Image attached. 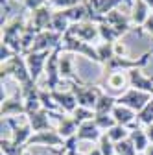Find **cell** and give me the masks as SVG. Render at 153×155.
<instances>
[{
  "mask_svg": "<svg viewBox=\"0 0 153 155\" xmlns=\"http://www.w3.org/2000/svg\"><path fill=\"white\" fill-rule=\"evenodd\" d=\"M9 76L18 83V87L33 81L31 76H30V70H28V65H26V57L22 54H17L9 61H4L0 65V78H2V81Z\"/></svg>",
  "mask_w": 153,
  "mask_h": 155,
  "instance_id": "6da1fadb",
  "label": "cell"
},
{
  "mask_svg": "<svg viewBox=\"0 0 153 155\" xmlns=\"http://www.w3.org/2000/svg\"><path fill=\"white\" fill-rule=\"evenodd\" d=\"M153 55V50L149 48L146 54H142L137 59H129L125 55H114L103 65V78L112 74V72H129V70H135V68H144L149 61V57Z\"/></svg>",
  "mask_w": 153,
  "mask_h": 155,
  "instance_id": "7a4b0ae2",
  "label": "cell"
},
{
  "mask_svg": "<svg viewBox=\"0 0 153 155\" xmlns=\"http://www.w3.org/2000/svg\"><path fill=\"white\" fill-rule=\"evenodd\" d=\"M26 17L24 15H17L13 17L8 24H2V43L8 45L9 48H13L17 54H22V46H21V35L26 28ZM24 55V54H22Z\"/></svg>",
  "mask_w": 153,
  "mask_h": 155,
  "instance_id": "3957f363",
  "label": "cell"
},
{
  "mask_svg": "<svg viewBox=\"0 0 153 155\" xmlns=\"http://www.w3.org/2000/svg\"><path fill=\"white\" fill-rule=\"evenodd\" d=\"M70 91L74 92L76 100H78V107H85V109H90V111H94V107L98 104V98L103 92L98 85L83 83V81H80V83L70 81Z\"/></svg>",
  "mask_w": 153,
  "mask_h": 155,
  "instance_id": "277c9868",
  "label": "cell"
},
{
  "mask_svg": "<svg viewBox=\"0 0 153 155\" xmlns=\"http://www.w3.org/2000/svg\"><path fill=\"white\" fill-rule=\"evenodd\" d=\"M63 52H70V54H80L83 57H87V59L94 61V63H100L102 65V59H100V55H98V50L94 48L90 43H85L81 41V39L78 37H74L70 31H67L63 35V45H61Z\"/></svg>",
  "mask_w": 153,
  "mask_h": 155,
  "instance_id": "5b68a950",
  "label": "cell"
},
{
  "mask_svg": "<svg viewBox=\"0 0 153 155\" xmlns=\"http://www.w3.org/2000/svg\"><path fill=\"white\" fill-rule=\"evenodd\" d=\"M151 96L153 94H149V92H142V91H137V89H127L124 94H120L116 98V104L125 105V107L133 109L135 113H138L146 107V104L151 100Z\"/></svg>",
  "mask_w": 153,
  "mask_h": 155,
  "instance_id": "8992f818",
  "label": "cell"
},
{
  "mask_svg": "<svg viewBox=\"0 0 153 155\" xmlns=\"http://www.w3.org/2000/svg\"><path fill=\"white\" fill-rule=\"evenodd\" d=\"M61 52L63 48H55L52 52V55L48 57V63H46V68H44V74H46V89L48 91H55L59 87V83L63 81L61 78V72H59V57H61Z\"/></svg>",
  "mask_w": 153,
  "mask_h": 155,
  "instance_id": "52a82bcc",
  "label": "cell"
},
{
  "mask_svg": "<svg viewBox=\"0 0 153 155\" xmlns=\"http://www.w3.org/2000/svg\"><path fill=\"white\" fill-rule=\"evenodd\" d=\"M30 146H44V148H63L65 146V139L61 137L57 129H48V131H39V133H33L31 139L28 140V148Z\"/></svg>",
  "mask_w": 153,
  "mask_h": 155,
  "instance_id": "ba28073f",
  "label": "cell"
},
{
  "mask_svg": "<svg viewBox=\"0 0 153 155\" xmlns=\"http://www.w3.org/2000/svg\"><path fill=\"white\" fill-rule=\"evenodd\" d=\"M63 45V33H57L54 30H44L39 31L35 37V43L30 52H44V50H55Z\"/></svg>",
  "mask_w": 153,
  "mask_h": 155,
  "instance_id": "9c48e42d",
  "label": "cell"
},
{
  "mask_svg": "<svg viewBox=\"0 0 153 155\" xmlns=\"http://www.w3.org/2000/svg\"><path fill=\"white\" fill-rule=\"evenodd\" d=\"M54 50H44V52H28L24 57H26V65H28V70H30V76L31 80L37 83L39 76L44 72L46 68V63H48V57L52 55Z\"/></svg>",
  "mask_w": 153,
  "mask_h": 155,
  "instance_id": "30bf717a",
  "label": "cell"
},
{
  "mask_svg": "<svg viewBox=\"0 0 153 155\" xmlns=\"http://www.w3.org/2000/svg\"><path fill=\"white\" fill-rule=\"evenodd\" d=\"M0 113H2V120L15 118V116H26V105H24V98H22L21 89L15 92L13 98H2Z\"/></svg>",
  "mask_w": 153,
  "mask_h": 155,
  "instance_id": "8fae6325",
  "label": "cell"
},
{
  "mask_svg": "<svg viewBox=\"0 0 153 155\" xmlns=\"http://www.w3.org/2000/svg\"><path fill=\"white\" fill-rule=\"evenodd\" d=\"M68 31L74 37H78V39H81V41H85V43H92L94 39L100 37L98 24L92 22V21H83V22H78V24H72L68 28Z\"/></svg>",
  "mask_w": 153,
  "mask_h": 155,
  "instance_id": "7c38bea8",
  "label": "cell"
},
{
  "mask_svg": "<svg viewBox=\"0 0 153 155\" xmlns=\"http://www.w3.org/2000/svg\"><path fill=\"white\" fill-rule=\"evenodd\" d=\"M103 22H107L109 26H112L120 35H125L127 31H131V15L122 13L120 9H112L103 17Z\"/></svg>",
  "mask_w": 153,
  "mask_h": 155,
  "instance_id": "4fadbf2b",
  "label": "cell"
},
{
  "mask_svg": "<svg viewBox=\"0 0 153 155\" xmlns=\"http://www.w3.org/2000/svg\"><path fill=\"white\" fill-rule=\"evenodd\" d=\"M6 122L9 124L11 133H13L11 140L15 144H18V146H28V140L31 139V135H33V129L28 124V120H26V124H18L15 118H6Z\"/></svg>",
  "mask_w": 153,
  "mask_h": 155,
  "instance_id": "5bb4252c",
  "label": "cell"
},
{
  "mask_svg": "<svg viewBox=\"0 0 153 155\" xmlns=\"http://www.w3.org/2000/svg\"><path fill=\"white\" fill-rule=\"evenodd\" d=\"M50 92H52V98L57 104V107H59L61 113L72 114L76 109H78V100H76V96H74L72 91H59V89H55V91H50Z\"/></svg>",
  "mask_w": 153,
  "mask_h": 155,
  "instance_id": "9a60e30c",
  "label": "cell"
},
{
  "mask_svg": "<svg viewBox=\"0 0 153 155\" xmlns=\"http://www.w3.org/2000/svg\"><path fill=\"white\" fill-rule=\"evenodd\" d=\"M127 78H129L131 89H137V91L153 94V78H151V76H146V74L142 72V68L129 70V72H127Z\"/></svg>",
  "mask_w": 153,
  "mask_h": 155,
  "instance_id": "2e32d148",
  "label": "cell"
},
{
  "mask_svg": "<svg viewBox=\"0 0 153 155\" xmlns=\"http://www.w3.org/2000/svg\"><path fill=\"white\" fill-rule=\"evenodd\" d=\"M52 17H54V11L50 8V4L39 8V9H35L31 11L30 15V22L39 30V31H44V30H50L52 28Z\"/></svg>",
  "mask_w": 153,
  "mask_h": 155,
  "instance_id": "e0dca14e",
  "label": "cell"
},
{
  "mask_svg": "<svg viewBox=\"0 0 153 155\" xmlns=\"http://www.w3.org/2000/svg\"><path fill=\"white\" fill-rule=\"evenodd\" d=\"M50 118H52V116H50V111H46V109H39V111H35V113H31V114L26 116V120H28V124L31 126L33 133L52 129Z\"/></svg>",
  "mask_w": 153,
  "mask_h": 155,
  "instance_id": "ac0fdd59",
  "label": "cell"
},
{
  "mask_svg": "<svg viewBox=\"0 0 153 155\" xmlns=\"http://www.w3.org/2000/svg\"><path fill=\"white\" fill-rule=\"evenodd\" d=\"M102 135H103V131L96 126V122H94V120H89V122L80 124L76 137H78L80 140H87V142H98V140L102 139Z\"/></svg>",
  "mask_w": 153,
  "mask_h": 155,
  "instance_id": "d6986e66",
  "label": "cell"
},
{
  "mask_svg": "<svg viewBox=\"0 0 153 155\" xmlns=\"http://www.w3.org/2000/svg\"><path fill=\"white\" fill-rule=\"evenodd\" d=\"M149 11H151V8L144 2V0H135V2H133L131 22H133V26H137V28H138V33L142 31V26H144V22L148 21V17L151 15Z\"/></svg>",
  "mask_w": 153,
  "mask_h": 155,
  "instance_id": "ffe728a7",
  "label": "cell"
},
{
  "mask_svg": "<svg viewBox=\"0 0 153 155\" xmlns=\"http://www.w3.org/2000/svg\"><path fill=\"white\" fill-rule=\"evenodd\" d=\"M111 114H112V118L116 120V124L125 126L129 129L135 126V122H137V113L133 109H129V107H125V105H120V104H116V107L112 109Z\"/></svg>",
  "mask_w": 153,
  "mask_h": 155,
  "instance_id": "44dd1931",
  "label": "cell"
},
{
  "mask_svg": "<svg viewBox=\"0 0 153 155\" xmlns=\"http://www.w3.org/2000/svg\"><path fill=\"white\" fill-rule=\"evenodd\" d=\"M72 61L74 57L70 52H61V57H59V72H61V78L63 80H70L74 83H80L81 80L74 72V67H72Z\"/></svg>",
  "mask_w": 153,
  "mask_h": 155,
  "instance_id": "7402d4cb",
  "label": "cell"
},
{
  "mask_svg": "<svg viewBox=\"0 0 153 155\" xmlns=\"http://www.w3.org/2000/svg\"><path fill=\"white\" fill-rule=\"evenodd\" d=\"M129 139H131V142H133V144H135V148H137V151H138V153H144V151H146V148L151 144V142H149V139H148V135H146V129H142V127H138V126L131 129Z\"/></svg>",
  "mask_w": 153,
  "mask_h": 155,
  "instance_id": "603a6c76",
  "label": "cell"
},
{
  "mask_svg": "<svg viewBox=\"0 0 153 155\" xmlns=\"http://www.w3.org/2000/svg\"><path fill=\"white\" fill-rule=\"evenodd\" d=\"M124 0H89V4L92 6V9L96 11L100 17H105L112 9H118V6Z\"/></svg>",
  "mask_w": 153,
  "mask_h": 155,
  "instance_id": "cb8c5ba5",
  "label": "cell"
},
{
  "mask_svg": "<svg viewBox=\"0 0 153 155\" xmlns=\"http://www.w3.org/2000/svg\"><path fill=\"white\" fill-rule=\"evenodd\" d=\"M37 35H39V30H37L31 22H28L26 28H24V31H22V35H21V46H22V54H24V55L31 50V46H33V43H35V37H37Z\"/></svg>",
  "mask_w": 153,
  "mask_h": 155,
  "instance_id": "d4e9b609",
  "label": "cell"
},
{
  "mask_svg": "<svg viewBox=\"0 0 153 155\" xmlns=\"http://www.w3.org/2000/svg\"><path fill=\"white\" fill-rule=\"evenodd\" d=\"M72 26V22L68 21V17L65 15V11L63 9H57V11H54V17H52V28L50 30H54V31H57V33H67L68 31V28Z\"/></svg>",
  "mask_w": 153,
  "mask_h": 155,
  "instance_id": "484cf974",
  "label": "cell"
},
{
  "mask_svg": "<svg viewBox=\"0 0 153 155\" xmlns=\"http://www.w3.org/2000/svg\"><path fill=\"white\" fill-rule=\"evenodd\" d=\"M116 107V98L107 92H102V96L98 98V104L94 107V113L96 114H111L112 109Z\"/></svg>",
  "mask_w": 153,
  "mask_h": 155,
  "instance_id": "4316f807",
  "label": "cell"
},
{
  "mask_svg": "<svg viewBox=\"0 0 153 155\" xmlns=\"http://www.w3.org/2000/svg\"><path fill=\"white\" fill-rule=\"evenodd\" d=\"M98 31H100V39L103 43H118L120 39H122V35L114 30L112 26H109L107 22H100L98 24Z\"/></svg>",
  "mask_w": 153,
  "mask_h": 155,
  "instance_id": "83f0119b",
  "label": "cell"
},
{
  "mask_svg": "<svg viewBox=\"0 0 153 155\" xmlns=\"http://www.w3.org/2000/svg\"><path fill=\"white\" fill-rule=\"evenodd\" d=\"M127 81H129V78H127V76H124L122 72H112V74H109V76L102 78V81H100V83H107L111 89L120 91V89H125L124 85H125Z\"/></svg>",
  "mask_w": 153,
  "mask_h": 155,
  "instance_id": "f1b7e54d",
  "label": "cell"
},
{
  "mask_svg": "<svg viewBox=\"0 0 153 155\" xmlns=\"http://www.w3.org/2000/svg\"><path fill=\"white\" fill-rule=\"evenodd\" d=\"M0 150H2V155H24L28 151V146H18L11 139L2 137V140H0Z\"/></svg>",
  "mask_w": 153,
  "mask_h": 155,
  "instance_id": "f546056e",
  "label": "cell"
},
{
  "mask_svg": "<svg viewBox=\"0 0 153 155\" xmlns=\"http://www.w3.org/2000/svg\"><path fill=\"white\" fill-rule=\"evenodd\" d=\"M129 135H131V129L125 127V126H120V124L112 126V127L107 131V137H109L114 144H116V142H122V140H125V139H129Z\"/></svg>",
  "mask_w": 153,
  "mask_h": 155,
  "instance_id": "4dcf8cb0",
  "label": "cell"
},
{
  "mask_svg": "<svg viewBox=\"0 0 153 155\" xmlns=\"http://www.w3.org/2000/svg\"><path fill=\"white\" fill-rule=\"evenodd\" d=\"M138 124H142L144 127L149 126V124H153V96H151V100L146 104V107L137 113V122H135V126H138Z\"/></svg>",
  "mask_w": 153,
  "mask_h": 155,
  "instance_id": "1f68e13d",
  "label": "cell"
},
{
  "mask_svg": "<svg viewBox=\"0 0 153 155\" xmlns=\"http://www.w3.org/2000/svg\"><path fill=\"white\" fill-rule=\"evenodd\" d=\"M96 50H98V55L102 59V67L111 59V57L116 55V52H114V43H102L100 46H96Z\"/></svg>",
  "mask_w": 153,
  "mask_h": 155,
  "instance_id": "d6a6232c",
  "label": "cell"
},
{
  "mask_svg": "<svg viewBox=\"0 0 153 155\" xmlns=\"http://www.w3.org/2000/svg\"><path fill=\"white\" fill-rule=\"evenodd\" d=\"M39 100H41L43 109H46V111H59V107H57V104L54 102L52 92L48 89H41L39 91Z\"/></svg>",
  "mask_w": 153,
  "mask_h": 155,
  "instance_id": "836d02e7",
  "label": "cell"
},
{
  "mask_svg": "<svg viewBox=\"0 0 153 155\" xmlns=\"http://www.w3.org/2000/svg\"><path fill=\"white\" fill-rule=\"evenodd\" d=\"M94 122H96V126L103 133H107L112 126H116V120L112 118V114H96V116H94Z\"/></svg>",
  "mask_w": 153,
  "mask_h": 155,
  "instance_id": "e575fe53",
  "label": "cell"
},
{
  "mask_svg": "<svg viewBox=\"0 0 153 155\" xmlns=\"http://www.w3.org/2000/svg\"><path fill=\"white\" fill-rule=\"evenodd\" d=\"M114 148H116V155H138L135 144L131 142V139H125L122 142H116L114 144Z\"/></svg>",
  "mask_w": 153,
  "mask_h": 155,
  "instance_id": "d590c367",
  "label": "cell"
},
{
  "mask_svg": "<svg viewBox=\"0 0 153 155\" xmlns=\"http://www.w3.org/2000/svg\"><path fill=\"white\" fill-rule=\"evenodd\" d=\"M70 116H74V120L78 124H83V122H89V120H94V116H96V113L90 111V109H85V107H78Z\"/></svg>",
  "mask_w": 153,
  "mask_h": 155,
  "instance_id": "8d00e7d4",
  "label": "cell"
},
{
  "mask_svg": "<svg viewBox=\"0 0 153 155\" xmlns=\"http://www.w3.org/2000/svg\"><path fill=\"white\" fill-rule=\"evenodd\" d=\"M98 148L102 151V155H116V148H114V142L107 137V133L102 135V139L98 140Z\"/></svg>",
  "mask_w": 153,
  "mask_h": 155,
  "instance_id": "74e56055",
  "label": "cell"
},
{
  "mask_svg": "<svg viewBox=\"0 0 153 155\" xmlns=\"http://www.w3.org/2000/svg\"><path fill=\"white\" fill-rule=\"evenodd\" d=\"M50 6H55L57 9H70V8H76L83 4V0H48Z\"/></svg>",
  "mask_w": 153,
  "mask_h": 155,
  "instance_id": "f35d334b",
  "label": "cell"
},
{
  "mask_svg": "<svg viewBox=\"0 0 153 155\" xmlns=\"http://www.w3.org/2000/svg\"><path fill=\"white\" fill-rule=\"evenodd\" d=\"M15 55H17V52H15L13 48H9V46L4 45V43L0 45V61H2V63H4V61H9L11 57H15Z\"/></svg>",
  "mask_w": 153,
  "mask_h": 155,
  "instance_id": "ab89813d",
  "label": "cell"
},
{
  "mask_svg": "<svg viewBox=\"0 0 153 155\" xmlns=\"http://www.w3.org/2000/svg\"><path fill=\"white\" fill-rule=\"evenodd\" d=\"M46 4H48V0H24V8L30 11H35V9H39Z\"/></svg>",
  "mask_w": 153,
  "mask_h": 155,
  "instance_id": "60d3db41",
  "label": "cell"
},
{
  "mask_svg": "<svg viewBox=\"0 0 153 155\" xmlns=\"http://www.w3.org/2000/svg\"><path fill=\"white\" fill-rule=\"evenodd\" d=\"M144 31H148V33H151V35H153V11H151V15L148 17V21L144 22V26H142V31H140V35H142ZM151 50H153V48H151Z\"/></svg>",
  "mask_w": 153,
  "mask_h": 155,
  "instance_id": "b9f144b4",
  "label": "cell"
},
{
  "mask_svg": "<svg viewBox=\"0 0 153 155\" xmlns=\"http://www.w3.org/2000/svg\"><path fill=\"white\" fill-rule=\"evenodd\" d=\"M114 52H116V55H125V48L122 43H114Z\"/></svg>",
  "mask_w": 153,
  "mask_h": 155,
  "instance_id": "7bdbcfd3",
  "label": "cell"
},
{
  "mask_svg": "<svg viewBox=\"0 0 153 155\" xmlns=\"http://www.w3.org/2000/svg\"><path fill=\"white\" fill-rule=\"evenodd\" d=\"M144 129H146V135H148V139H149V142L153 144V124H149V126H146Z\"/></svg>",
  "mask_w": 153,
  "mask_h": 155,
  "instance_id": "ee69618b",
  "label": "cell"
},
{
  "mask_svg": "<svg viewBox=\"0 0 153 155\" xmlns=\"http://www.w3.org/2000/svg\"><path fill=\"white\" fill-rule=\"evenodd\" d=\"M144 155H153V144H149V146L146 148V151H144Z\"/></svg>",
  "mask_w": 153,
  "mask_h": 155,
  "instance_id": "f6af8a7d",
  "label": "cell"
},
{
  "mask_svg": "<svg viewBox=\"0 0 153 155\" xmlns=\"http://www.w3.org/2000/svg\"><path fill=\"white\" fill-rule=\"evenodd\" d=\"M2 9H6V11L9 9V6H8V0H2Z\"/></svg>",
  "mask_w": 153,
  "mask_h": 155,
  "instance_id": "bcb514c9",
  "label": "cell"
},
{
  "mask_svg": "<svg viewBox=\"0 0 153 155\" xmlns=\"http://www.w3.org/2000/svg\"><path fill=\"white\" fill-rule=\"evenodd\" d=\"M54 155H67V153L61 151V150H54Z\"/></svg>",
  "mask_w": 153,
  "mask_h": 155,
  "instance_id": "7dc6e473",
  "label": "cell"
},
{
  "mask_svg": "<svg viewBox=\"0 0 153 155\" xmlns=\"http://www.w3.org/2000/svg\"><path fill=\"white\" fill-rule=\"evenodd\" d=\"M144 2H146V4L151 8V11H153V0H144Z\"/></svg>",
  "mask_w": 153,
  "mask_h": 155,
  "instance_id": "c3c4849f",
  "label": "cell"
},
{
  "mask_svg": "<svg viewBox=\"0 0 153 155\" xmlns=\"http://www.w3.org/2000/svg\"><path fill=\"white\" fill-rule=\"evenodd\" d=\"M24 155H37V153H31V151H26Z\"/></svg>",
  "mask_w": 153,
  "mask_h": 155,
  "instance_id": "681fc988",
  "label": "cell"
},
{
  "mask_svg": "<svg viewBox=\"0 0 153 155\" xmlns=\"http://www.w3.org/2000/svg\"><path fill=\"white\" fill-rule=\"evenodd\" d=\"M138 155H144V153H138Z\"/></svg>",
  "mask_w": 153,
  "mask_h": 155,
  "instance_id": "f907efd6",
  "label": "cell"
},
{
  "mask_svg": "<svg viewBox=\"0 0 153 155\" xmlns=\"http://www.w3.org/2000/svg\"><path fill=\"white\" fill-rule=\"evenodd\" d=\"M22 2H24V0H22Z\"/></svg>",
  "mask_w": 153,
  "mask_h": 155,
  "instance_id": "816d5d0a",
  "label": "cell"
}]
</instances>
